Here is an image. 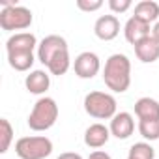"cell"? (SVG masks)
<instances>
[{"label":"cell","mask_w":159,"mask_h":159,"mask_svg":"<svg viewBox=\"0 0 159 159\" xmlns=\"http://www.w3.org/2000/svg\"><path fill=\"white\" fill-rule=\"evenodd\" d=\"M105 86L116 94H124L131 86V60L125 54H111L103 67Z\"/></svg>","instance_id":"cell-1"},{"label":"cell","mask_w":159,"mask_h":159,"mask_svg":"<svg viewBox=\"0 0 159 159\" xmlns=\"http://www.w3.org/2000/svg\"><path fill=\"white\" fill-rule=\"evenodd\" d=\"M58 120V105L52 98H39L28 114V127L32 131H47Z\"/></svg>","instance_id":"cell-2"},{"label":"cell","mask_w":159,"mask_h":159,"mask_svg":"<svg viewBox=\"0 0 159 159\" xmlns=\"http://www.w3.org/2000/svg\"><path fill=\"white\" fill-rule=\"evenodd\" d=\"M116 99L114 96L107 94V92H90L84 98V111L88 116L98 118V120H112L118 112H116Z\"/></svg>","instance_id":"cell-3"},{"label":"cell","mask_w":159,"mask_h":159,"mask_svg":"<svg viewBox=\"0 0 159 159\" xmlns=\"http://www.w3.org/2000/svg\"><path fill=\"white\" fill-rule=\"evenodd\" d=\"M15 153L21 159H45L52 153V140L43 135L21 137L15 142Z\"/></svg>","instance_id":"cell-4"},{"label":"cell","mask_w":159,"mask_h":159,"mask_svg":"<svg viewBox=\"0 0 159 159\" xmlns=\"http://www.w3.org/2000/svg\"><path fill=\"white\" fill-rule=\"evenodd\" d=\"M34 21V15L28 8L25 6H13V8H6L0 11V26L6 32H13V30H26L30 28Z\"/></svg>","instance_id":"cell-5"},{"label":"cell","mask_w":159,"mask_h":159,"mask_svg":"<svg viewBox=\"0 0 159 159\" xmlns=\"http://www.w3.org/2000/svg\"><path fill=\"white\" fill-rule=\"evenodd\" d=\"M62 51H67V41L62 38V36H56V34H51L47 38H43L38 45V60L47 67L54 56H58Z\"/></svg>","instance_id":"cell-6"},{"label":"cell","mask_w":159,"mask_h":159,"mask_svg":"<svg viewBox=\"0 0 159 159\" xmlns=\"http://www.w3.org/2000/svg\"><path fill=\"white\" fill-rule=\"evenodd\" d=\"M73 69H75V75L79 79H94L101 69L99 56L96 52H92V51H84L75 58Z\"/></svg>","instance_id":"cell-7"},{"label":"cell","mask_w":159,"mask_h":159,"mask_svg":"<svg viewBox=\"0 0 159 159\" xmlns=\"http://www.w3.org/2000/svg\"><path fill=\"white\" fill-rule=\"evenodd\" d=\"M38 45L39 43H38L34 34H30V32H17L6 41V52L8 54H13V52H34V49Z\"/></svg>","instance_id":"cell-8"},{"label":"cell","mask_w":159,"mask_h":159,"mask_svg":"<svg viewBox=\"0 0 159 159\" xmlns=\"http://www.w3.org/2000/svg\"><path fill=\"white\" fill-rule=\"evenodd\" d=\"M94 34L101 41H112L120 34V21L116 15H101L94 25Z\"/></svg>","instance_id":"cell-9"},{"label":"cell","mask_w":159,"mask_h":159,"mask_svg":"<svg viewBox=\"0 0 159 159\" xmlns=\"http://www.w3.org/2000/svg\"><path fill=\"white\" fill-rule=\"evenodd\" d=\"M111 135L120 139V140H125L133 135L135 131V120L131 116V112H118L112 120H111Z\"/></svg>","instance_id":"cell-10"},{"label":"cell","mask_w":159,"mask_h":159,"mask_svg":"<svg viewBox=\"0 0 159 159\" xmlns=\"http://www.w3.org/2000/svg\"><path fill=\"white\" fill-rule=\"evenodd\" d=\"M124 36H125L127 43L137 45V43L142 41L144 38L152 36V34H150V25L144 23V21H140V19H137V17L133 15V17L127 19V23H125V26H124Z\"/></svg>","instance_id":"cell-11"},{"label":"cell","mask_w":159,"mask_h":159,"mask_svg":"<svg viewBox=\"0 0 159 159\" xmlns=\"http://www.w3.org/2000/svg\"><path fill=\"white\" fill-rule=\"evenodd\" d=\"M25 86L30 94L34 96H43L49 86H51V77L47 71L43 69H36V71H30V75H26L25 79Z\"/></svg>","instance_id":"cell-12"},{"label":"cell","mask_w":159,"mask_h":159,"mask_svg":"<svg viewBox=\"0 0 159 159\" xmlns=\"http://www.w3.org/2000/svg\"><path fill=\"white\" fill-rule=\"evenodd\" d=\"M109 139H111V129L105 127L103 124H92L84 131V144L94 150L105 146L109 142Z\"/></svg>","instance_id":"cell-13"},{"label":"cell","mask_w":159,"mask_h":159,"mask_svg":"<svg viewBox=\"0 0 159 159\" xmlns=\"http://www.w3.org/2000/svg\"><path fill=\"white\" fill-rule=\"evenodd\" d=\"M135 47V54L140 62L144 64H153L155 60H159V43L153 36L144 38L142 41H139Z\"/></svg>","instance_id":"cell-14"},{"label":"cell","mask_w":159,"mask_h":159,"mask_svg":"<svg viewBox=\"0 0 159 159\" xmlns=\"http://www.w3.org/2000/svg\"><path fill=\"white\" fill-rule=\"evenodd\" d=\"M135 114L139 120H159V101L153 98H140L135 103Z\"/></svg>","instance_id":"cell-15"},{"label":"cell","mask_w":159,"mask_h":159,"mask_svg":"<svg viewBox=\"0 0 159 159\" xmlns=\"http://www.w3.org/2000/svg\"><path fill=\"white\" fill-rule=\"evenodd\" d=\"M135 17L144 23H157L159 19V4L153 0H142L135 6Z\"/></svg>","instance_id":"cell-16"},{"label":"cell","mask_w":159,"mask_h":159,"mask_svg":"<svg viewBox=\"0 0 159 159\" xmlns=\"http://www.w3.org/2000/svg\"><path fill=\"white\" fill-rule=\"evenodd\" d=\"M8 62L15 71H28L34 66L36 58H34V52H13V54H8Z\"/></svg>","instance_id":"cell-17"},{"label":"cell","mask_w":159,"mask_h":159,"mask_svg":"<svg viewBox=\"0 0 159 159\" xmlns=\"http://www.w3.org/2000/svg\"><path fill=\"white\" fill-rule=\"evenodd\" d=\"M69 66H71V58H69V49H67V51H62L58 56H54L52 62L47 66V69H49L51 75L60 77V75H66L67 73Z\"/></svg>","instance_id":"cell-18"},{"label":"cell","mask_w":159,"mask_h":159,"mask_svg":"<svg viewBox=\"0 0 159 159\" xmlns=\"http://www.w3.org/2000/svg\"><path fill=\"white\" fill-rule=\"evenodd\" d=\"M153 157H155V150L148 142H135L127 153V159H153Z\"/></svg>","instance_id":"cell-19"},{"label":"cell","mask_w":159,"mask_h":159,"mask_svg":"<svg viewBox=\"0 0 159 159\" xmlns=\"http://www.w3.org/2000/svg\"><path fill=\"white\" fill-rule=\"evenodd\" d=\"M139 133L146 140L159 139V120H139Z\"/></svg>","instance_id":"cell-20"},{"label":"cell","mask_w":159,"mask_h":159,"mask_svg":"<svg viewBox=\"0 0 159 159\" xmlns=\"http://www.w3.org/2000/svg\"><path fill=\"white\" fill-rule=\"evenodd\" d=\"M0 129H2V133H0V137H2V140H0V153H6L13 140V127H11L10 120L2 118L0 120Z\"/></svg>","instance_id":"cell-21"},{"label":"cell","mask_w":159,"mask_h":159,"mask_svg":"<svg viewBox=\"0 0 159 159\" xmlns=\"http://www.w3.org/2000/svg\"><path fill=\"white\" fill-rule=\"evenodd\" d=\"M133 6L131 0H109V8L112 13H125Z\"/></svg>","instance_id":"cell-22"},{"label":"cell","mask_w":159,"mask_h":159,"mask_svg":"<svg viewBox=\"0 0 159 159\" xmlns=\"http://www.w3.org/2000/svg\"><path fill=\"white\" fill-rule=\"evenodd\" d=\"M103 6L101 0H77V8L83 11H98Z\"/></svg>","instance_id":"cell-23"},{"label":"cell","mask_w":159,"mask_h":159,"mask_svg":"<svg viewBox=\"0 0 159 159\" xmlns=\"http://www.w3.org/2000/svg\"><path fill=\"white\" fill-rule=\"evenodd\" d=\"M88 159H112L107 152H103V150H96V152H92L90 153V157Z\"/></svg>","instance_id":"cell-24"},{"label":"cell","mask_w":159,"mask_h":159,"mask_svg":"<svg viewBox=\"0 0 159 159\" xmlns=\"http://www.w3.org/2000/svg\"><path fill=\"white\" fill-rule=\"evenodd\" d=\"M56 159H83V155L81 153H75V152H64Z\"/></svg>","instance_id":"cell-25"},{"label":"cell","mask_w":159,"mask_h":159,"mask_svg":"<svg viewBox=\"0 0 159 159\" xmlns=\"http://www.w3.org/2000/svg\"><path fill=\"white\" fill-rule=\"evenodd\" d=\"M152 36H153V38L157 39V43H159V21L153 25V28H152Z\"/></svg>","instance_id":"cell-26"}]
</instances>
